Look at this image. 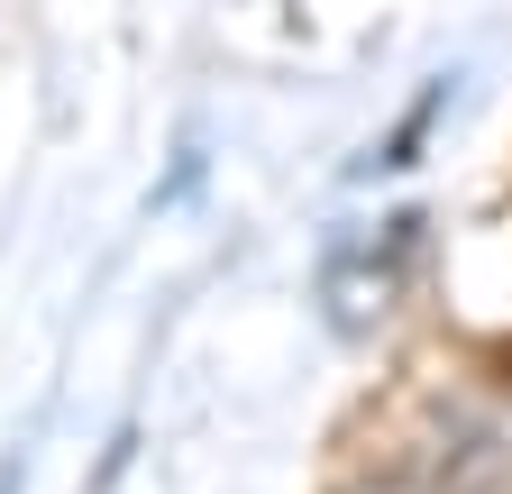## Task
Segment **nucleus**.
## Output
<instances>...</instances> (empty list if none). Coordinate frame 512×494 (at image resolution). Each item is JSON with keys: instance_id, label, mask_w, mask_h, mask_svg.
Listing matches in <instances>:
<instances>
[{"instance_id": "1", "label": "nucleus", "mask_w": 512, "mask_h": 494, "mask_svg": "<svg viewBox=\"0 0 512 494\" xmlns=\"http://www.w3.org/2000/svg\"><path fill=\"white\" fill-rule=\"evenodd\" d=\"M439 110H448V83H430V92H421V101L403 110V129L375 147V165H384V174H403V165L421 156V138H430V119H439Z\"/></svg>"}, {"instance_id": "2", "label": "nucleus", "mask_w": 512, "mask_h": 494, "mask_svg": "<svg viewBox=\"0 0 512 494\" xmlns=\"http://www.w3.org/2000/svg\"><path fill=\"white\" fill-rule=\"evenodd\" d=\"M0 494H19V476H0Z\"/></svg>"}]
</instances>
